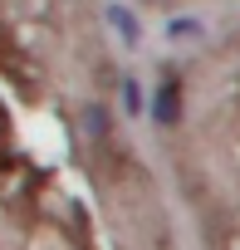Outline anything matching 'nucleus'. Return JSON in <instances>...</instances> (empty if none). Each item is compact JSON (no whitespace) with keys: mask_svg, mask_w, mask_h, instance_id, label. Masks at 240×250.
Masks as SVG:
<instances>
[{"mask_svg":"<svg viewBox=\"0 0 240 250\" xmlns=\"http://www.w3.org/2000/svg\"><path fill=\"white\" fill-rule=\"evenodd\" d=\"M108 20H113V30H118V35H123V44H138V35H142V30H138V15H133L128 5H118V0H113V5H108Z\"/></svg>","mask_w":240,"mask_h":250,"instance_id":"f03ea898","label":"nucleus"},{"mask_svg":"<svg viewBox=\"0 0 240 250\" xmlns=\"http://www.w3.org/2000/svg\"><path fill=\"white\" fill-rule=\"evenodd\" d=\"M152 5H172V0H152Z\"/></svg>","mask_w":240,"mask_h":250,"instance_id":"423d86ee","label":"nucleus"},{"mask_svg":"<svg viewBox=\"0 0 240 250\" xmlns=\"http://www.w3.org/2000/svg\"><path fill=\"white\" fill-rule=\"evenodd\" d=\"M123 108H128V113H142V88H138V79H123Z\"/></svg>","mask_w":240,"mask_h":250,"instance_id":"39448f33","label":"nucleus"},{"mask_svg":"<svg viewBox=\"0 0 240 250\" xmlns=\"http://www.w3.org/2000/svg\"><path fill=\"white\" fill-rule=\"evenodd\" d=\"M201 35V20L196 15H177V20H167V40H196Z\"/></svg>","mask_w":240,"mask_h":250,"instance_id":"7ed1b4c3","label":"nucleus"},{"mask_svg":"<svg viewBox=\"0 0 240 250\" xmlns=\"http://www.w3.org/2000/svg\"><path fill=\"white\" fill-rule=\"evenodd\" d=\"M83 123H88L93 138H108V108H103V103H88V108H83Z\"/></svg>","mask_w":240,"mask_h":250,"instance_id":"20e7f679","label":"nucleus"},{"mask_svg":"<svg viewBox=\"0 0 240 250\" xmlns=\"http://www.w3.org/2000/svg\"><path fill=\"white\" fill-rule=\"evenodd\" d=\"M147 113H152L157 128H177V123H181V113H186V88H181L177 69H167V74L152 83V103H147Z\"/></svg>","mask_w":240,"mask_h":250,"instance_id":"f257e3e1","label":"nucleus"}]
</instances>
